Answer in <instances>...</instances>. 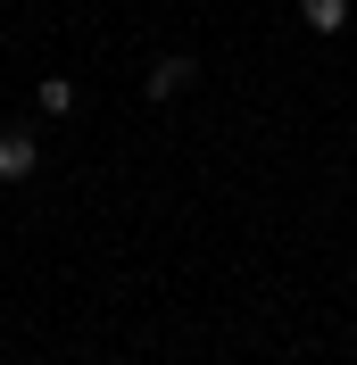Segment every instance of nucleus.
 I'll use <instances>...</instances> for the list:
<instances>
[{"label":"nucleus","instance_id":"obj_1","mask_svg":"<svg viewBox=\"0 0 357 365\" xmlns=\"http://www.w3.org/2000/svg\"><path fill=\"white\" fill-rule=\"evenodd\" d=\"M34 166H42V141L34 133H0V182H25Z\"/></svg>","mask_w":357,"mask_h":365},{"label":"nucleus","instance_id":"obj_2","mask_svg":"<svg viewBox=\"0 0 357 365\" xmlns=\"http://www.w3.org/2000/svg\"><path fill=\"white\" fill-rule=\"evenodd\" d=\"M183 83H191V58H158L150 67V100H175Z\"/></svg>","mask_w":357,"mask_h":365},{"label":"nucleus","instance_id":"obj_3","mask_svg":"<svg viewBox=\"0 0 357 365\" xmlns=\"http://www.w3.org/2000/svg\"><path fill=\"white\" fill-rule=\"evenodd\" d=\"M299 17H308L316 34H341V25H349V0H299Z\"/></svg>","mask_w":357,"mask_h":365},{"label":"nucleus","instance_id":"obj_4","mask_svg":"<svg viewBox=\"0 0 357 365\" xmlns=\"http://www.w3.org/2000/svg\"><path fill=\"white\" fill-rule=\"evenodd\" d=\"M42 108H50V116L75 108V83H67V75H50V83H42Z\"/></svg>","mask_w":357,"mask_h":365}]
</instances>
